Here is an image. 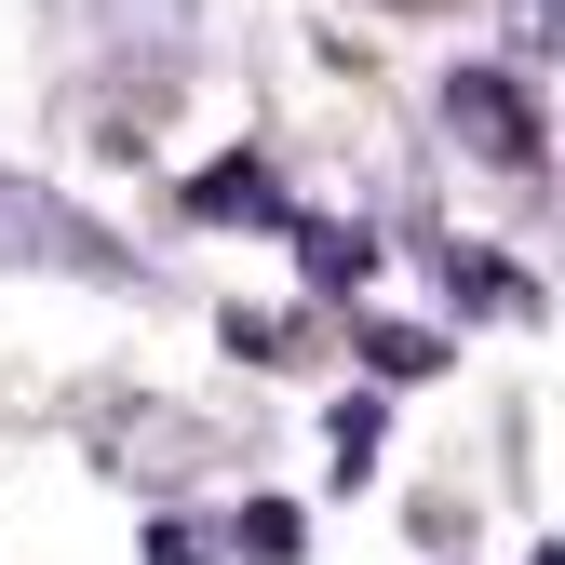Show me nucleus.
Returning a JSON list of instances; mask_svg holds the SVG:
<instances>
[{"mask_svg": "<svg viewBox=\"0 0 565 565\" xmlns=\"http://www.w3.org/2000/svg\"><path fill=\"white\" fill-rule=\"evenodd\" d=\"M149 565H202V525H149Z\"/></svg>", "mask_w": 565, "mask_h": 565, "instance_id": "7", "label": "nucleus"}, {"mask_svg": "<svg viewBox=\"0 0 565 565\" xmlns=\"http://www.w3.org/2000/svg\"><path fill=\"white\" fill-rule=\"evenodd\" d=\"M189 202H202V216H282V189H269L256 162H216V175H202Z\"/></svg>", "mask_w": 565, "mask_h": 565, "instance_id": "4", "label": "nucleus"}, {"mask_svg": "<svg viewBox=\"0 0 565 565\" xmlns=\"http://www.w3.org/2000/svg\"><path fill=\"white\" fill-rule=\"evenodd\" d=\"M297 243H310V282H323V297L377 269V243H364V230H337V216H297Z\"/></svg>", "mask_w": 565, "mask_h": 565, "instance_id": "3", "label": "nucleus"}, {"mask_svg": "<svg viewBox=\"0 0 565 565\" xmlns=\"http://www.w3.org/2000/svg\"><path fill=\"white\" fill-rule=\"evenodd\" d=\"M0 269H82V282H121L135 256L82 216V202H54L41 175H14V162H0Z\"/></svg>", "mask_w": 565, "mask_h": 565, "instance_id": "1", "label": "nucleus"}, {"mask_svg": "<svg viewBox=\"0 0 565 565\" xmlns=\"http://www.w3.org/2000/svg\"><path fill=\"white\" fill-rule=\"evenodd\" d=\"M364 364H377V377H431L445 337H417V323H364Z\"/></svg>", "mask_w": 565, "mask_h": 565, "instance_id": "5", "label": "nucleus"}, {"mask_svg": "<svg viewBox=\"0 0 565 565\" xmlns=\"http://www.w3.org/2000/svg\"><path fill=\"white\" fill-rule=\"evenodd\" d=\"M445 135L484 175H539V95L512 82V67H458V82H445Z\"/></svg>", "mask_w": 565, "mask_h": 565, "instance_id": "2", "label": "nucleus"}, {"mask_svg": "<svg viewBox=\"0 0 565 565\" xmlns=\"http://www.w3.org/2000/svg\"><path fill=\"white\" fill-rule=\"evenodd\" d=\"M230 552H256V565H297V512H282V499H256V512L230 525Z\"/></svg>", "mask_w": 565, "mask_h": 565, "instance_id": "6", "label": "nucleus"}]
</instances>
